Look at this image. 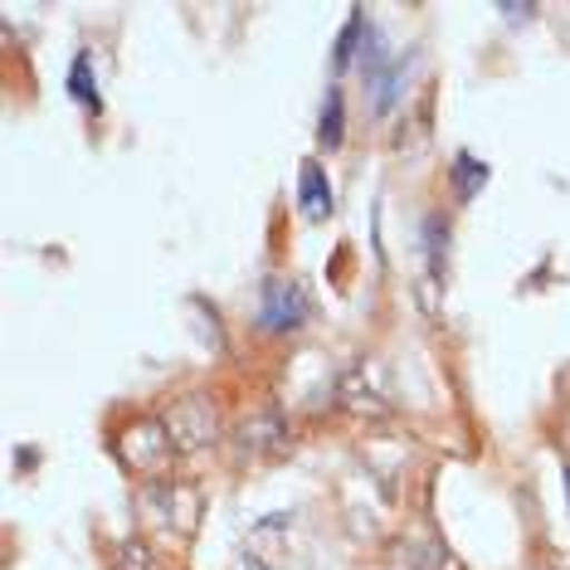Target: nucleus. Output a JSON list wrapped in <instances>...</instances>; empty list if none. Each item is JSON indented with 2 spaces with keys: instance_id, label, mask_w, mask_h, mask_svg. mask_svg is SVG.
<instances>
[{
  "instance_id": "nucleus-4",
  "label": "nucleus",
  "mask_w": 570,
  "mask_h": 570,
  "mask_svg": "<svg viewBox=\"0 0 570 570\" xmlns=\"http://www.w3.org/2000/svg\"><path fill=\"white\" fill-rule=\"evenodd\" d=\"M313 313V303H307V293L297 288L288 278H264V288H258V327L268 332H297Z\"/></svg>"
},
{
  "instance_id": "nucleus-9",
  "label": "nucleus",
  "mask_w": 570,
  "mask_h": 570,
  "mask_svg": "<svg viewBox=\"0 0 570 570\" xmlns=\"http://www.w3.org/2000/svg\"><path fill=\"white\" fill-rule=\"evenodd\" d=\"M410 63H414V55H405L400 63H391V69L381 73V79L371 83V112L375 118H385V112L395 108V98H400V88L410 83Z\"/></svg>"
},
{
  "instance_id": "nucleus-8",
  "label": "nucleus",
  "mask_w": 570,
  "mask_h": 570,
  "mask_svg": "<svg viewBox=\"0 0 570 570\" xmlns=\"http://www.w3.org/2000/svg\"><path fill=\"white\" fill-rule=\"evenodd\" d=\"M69 98L83 102L88 118H98V112H102V98H98V88H94V59H88V49H79L73 63H69Z\"/></svg>"
},
{
  "instance_id": "nucleus-3",
  "label": "nucleus",
  "mask_w": 570,
  "mask_h": 570,
  "mask_svg": "<svg viewBox=\"0 0 570 570\" xmlns=\"http://www.w3.org/2000/svg\"><path fill=\"white\" fill-rule=\"evenodd\" d=\"M336 400H342L361 420H375V414L391 410V385H385V371L375 361H356L352 371L336 381Z\"/></svg>"
},
{
  "instance_id": "nucleus-5",
  "label": "nucleus",
  "mask_w": 570,
  "mask_h": 570,
  "mask_svg": "<svg viewBox=\"0 0 570 570\" xmlns=\"http://www.w3.org/2000/svg\"><path fill=\"white\" fill-rule=\"evenodd\" d=\"M239 439V449H244V459H274V453L288 449V420H283V410H258L249 414V420L235 430Z\"/></svg>"
},
{
  "instance_id": "nucleus-17",
  "label": "nucleus",
  "mask_w": 570,
  "mask_h": 570,
  "mask_svg": "<svg viewBox=\"0 0 570 570\" xmlns=\"http://www.w3.org/2000/svg\"><path fill=\"white\" fill-rule=\"evenodd\" d=\"M566 488H570V469H566Z\"/></svg>"
},
{
  "instance_id": "nucleus-7",
  "label": "nucleus",
  "mask_w": 570,
  "mask_h": 570,
  "mask_svg": "<svg viewBox=\"0 0 570 570\" xmlns=\"http://www.w3.org/2000/svg\"><path fill=\"white\" fill-rule=\"evenodd\" d=\"M366 10H352V16H346V24H342V35H336V49H332V69L336 73H346V63H356V55L361 49H366Z\"/></svg>"
},
{
  "instance_id": "nucleus-13",
  "label": "nucleus",
  "mask_w": 570,
  "mask_h": 570,
  "mask_svg": "<svg viewBox=\"0 0 570 570\" xmlns=\"http://www.w3.org/2000/svg\"><path fill=\"white\" fill-rule=\"evenodd\" d=\"M317 141L327 151H336L346 141V112H342V94H327V102H322V122H317Z\"/></svg>"
},
{
  "instance_id": "nucleus-10",
  "label": "nucleus",
  "mask_w": 570,
  "mask_h": 570,
  "mask_svg": "<svg viewBox=\"0 0 570 570\" xmlns=\"http://www.w3.org/2000/svg\"><path fill=\"white\" fill-rule=\"evenodd\" d=\"M424 254H430V274L444 278L449 274V215L444 210L424 215Z\"/></svg>"
},
{
  "instance_id": "nucleus-2",
  "label": "nucleus",
  "mask_w": 570,
  "mask_h": 570,
  "mask_svg": "<svg viewBox=\"0 0 570 570\" xmlns=\"http://www.w3.org/2000/svg\"><path fill=\"white\" fill-rule=\"evenodd\" d=\"M112 449H118V459L132 473H151V478H161L166 463H171V453H176L166 424H157V420H132L118 439H112Z\"/></svg>"
},
{
  "instance_id": "nucleus-11",
  "label": "nucleus",
  "mask_w": 570,
  "mask_h": 570,
  "mask_svg": "<svg viewBox=\"0 0 570 570\" xmlns=\"http://www.w3.org/2000/svg\"><path fill=\"white\" fill-rule=\"evenodd\" d=\"M483 186H488V166L478 161L473 151H459V157H453V196H459V200H473Z\"/></svg>"
},
{
  "instance_id": "nucleus-1",
  "label": "nucleus",
  "mask_w": 570,
  "mask_h": 570,
  "mask_svg": "<svg viewBox=\"0 0 570 570\" xmlns=\"http://www.w3.org/2000/svg\"><path fill=\"white\" fill-rule=\"evenodd\" d=\"M166 434H171V444L176 453H200V449H210L215 439H219V405L210 395H180L171 410H166Z\"/></svg>"
},
{
  "instance_id": "nucleus-15",
  "label": "nucleus",
  "mask_w": 570,
  "mask_h": 570,
  "mask_svg": "<svg viewBox=\"0 0 570 570\" xmlns=\"http://www.w3.org/2000/svg\"><path fill=\"white\" fill-rule=\"evenodd\" d=\"M502 16H508V20H531L537 10H531V6H502Z\"/></svg>"
},
{
  "instance_id": "nucleus-6",
  "label": "nucleus",
  "mask_w": 570,
  "mask_h": 570,
  "mask_svg": "<svg viewBox=\"0 0 570 570\" xmlns=\"http://www.w3.org/2000/svg\"><path fill=\"white\" fill-rule=\"evenodd\" d=\"M297 205H303V215L322 225V219L332 215V190H327V176H322L317 161H303L297 166Z\"/></svg>"
},
{
  "instance_id": "nucleus-16",
  "label": "nucleus",
  "mask_w": 570,
  "mask_h": 570,
  "mask_svg": "<svg viewBox=\"0 0 570 570\" xmlns=\"http://www.w3.org/2000/svg\"><path fill=\"white\" fill-rule=\"evenodd\" d=\"M235 570H268V561H258V556H239Z\"/></svg>"
},
{
  "instance_id": "nucleus-14",
  "label": "nucleus",
  "mask_w": 570,
  "mask_h": 570,
  "mask_svg": "<svg viewBox=\"0 0 570 570\" xmlns=\"http://www.w3.org/2000/svg\"><path fill=\"white\" fill-rule=\"evenodd\" d=\"M112 566H118V570H157V561H151V547H141V541H122L118 556H112Z\"/></svg>"
},
{
  "instance_id": "nucleus-12",
  "label": "nucleus",
  "mask_w": 570,
  "mask_h": 570,
  "mask_svg": "<svg viewBox=\"0 0 570 570\" xmlns=\"http://www.w3.org/2000/svg\"><path fill=\"white\" fill-rule=\"evenodd\" d=\"M190 327L200 332L205 352H225V327H219V313L205 297H190Z\"/></svg>"
}]
</instances>
